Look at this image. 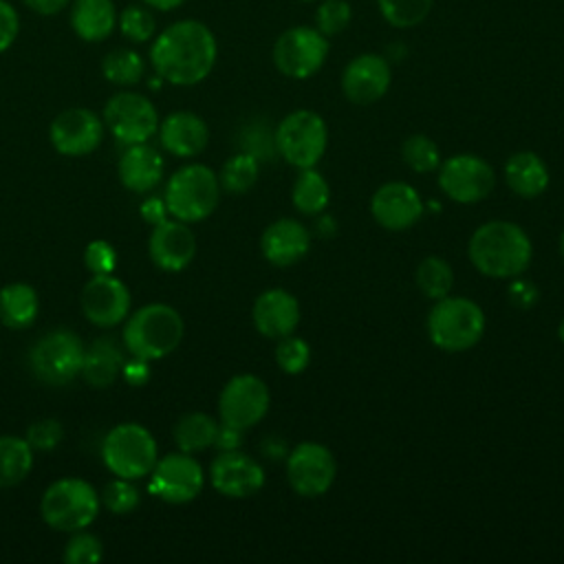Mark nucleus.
<instances>
[{
	"mask_svg": "<svg viewBox=\"0 0 564 564\" xmlns=\"http://www.w3.org/2000/svg\"><path fill=\"white\" fill-rule=\"evenodd\" d=\"M218 44L200 20H176L152 37L150 62L156 75L174 86L200 84L216 64Z\"/></svg>",
	"mask_w": 564,
	"mask_h": 564,
	"instance_id": "nucleus-1",
	"label": "nucleus"
},
{
	"mask_svg": "<svg viewBox=\"0 0 564 564\" xmlns=\"http://www.w3.org/2000/svg\"><path fill=\"white\" fill-rule=\"evenodd\" d=\"M467 256L478 273L496 280H509L529 269L533 245L518 223L489 220L474 229Z\"/></svg>",
	"mask_w": 564,
	"mask_h": 564,
	"instance_id": "nucleus-2",
	"label": "nucleus"
},
{
	"mask_svg": "<svg viewBox=\"0 0 564 564\" xmlns=\"http://www.w3.org/2000/svg\"><path fill=\"white\" fill-rule=\"evenodd\" d=\"M185 335L183 317L170 304L152 302L134 311L123 326V346L132 357L154 361L174 352Z\"/></svg>",
	"mask_w": 564,
	"mask_h": 564,
	"instance_id": "nucleus-3",
	"label": "nucleus"
},
{
	"mask_svg": "<svg viewBox=\"0 0 564 564\" xmlns=\"http://www.w3.org/2000/svg\"><path fill=\"white\" fill-rule=\"evenodd\" d=\"M427 337L445 352H463L474 348L485 335V313L482 308L460 295H445L434 300L427 313Z\"/></svg>",
	"mask_w": 564,
	"mask_h": 564,
	"instance_id": "nucleus-4",
	"label": "nucleus"
},
{
	"mask_svg": "<svg viewBox=\"0 0 564 564\" xmlns=\"http://www.w3.org/2000/svg\"><path fill=\"white\" fill-rule=\"evenodd\" d=\"M163 198L170 216H174L176 220H205L214 214L220 200L218 174L203 163L183 165L167 178Z\"/></svg>",
	"mask_w": 564,
	"mask_h": 564,
	"instance_id": "nucleus-5",
	"label": "nucleus"
},
{
	"mask_svg": "<svg viewBox=\"0 0 564 564\" xmlns=\"http://www.w3.org/2000/svg\"><path fill=\"white\" fill-rule=\"evenodd\" d=\"M101 507V498L95 487L75 476L59 478L46 487L42 494L40 511L44 522L64 533H73L93 524Z\"/></svg>",
	"mask_w": 564,
	"mask_h": 564,
	"instance_id": "nucleus-6",
	"label": "nucleus"
},
{
	"mask_svg": "<svg viewBox=\"0 0 564 564\" xmlns=\"http://www.w3.org/2000/svg\"><path fill=\"white\" fill-rule=\"evenodd\" d=\"M101 458L112 476L139 480L150 476L159 460V449L150 430L139 423H119L106 434Z\"/></svg>",
	"mask_w": 564,
	"mask_h": 564,
	"instance_id": "nucleus-7",
	"label": "nucleus"
},
{
	"mask_svg": "<svg viewBox=\"0 0 564 564\" xmlns=\"http://www.w3.org/2000/svg\"><path fill=\"white\" fill-rule=\"evenodd\" d=\"M278 156H282L289 165L304 170L315 167L328 145V128L326 121L315 110H293L273 130Z\"/></svg>",
	"mask_w": 564,
	"mask_h": 564,
	"instance_id": "nucleus-8",
	"label": "nucleus"
},
{
	"mask_svg": "<svg viewBox=\"0 0 564 564\" xmlns=\"http://www.w3.org/2000/svg\"><path fill=\"white\" fill-rule=\"evenodd\" d=\"M84 352L86 346L73 330L57 328L29 348V368L42 383L66 386L82 375Z\"/></svg>",
	"mask_w": 564,
	"mask_h": 564,
	"instance_id": "nucleus-9",
	"label": "nucleus"
},
{
	"mask_svg": "<svg viewBox=\"0 0 564 564\" xmlns=\"http://www.w3.org/2000/svg\"><path fill=\"white\" fill-rule=\"evenodd\" d=\"M101 119L110 134L126 148L134 143H148L161 123L154 104L134 90H121L112 95L104 106Z\"/></svg>",
	"mask_w": 564,
	"mask_h": 564,
	"instance_id": "nucleus-10",
	"label": "nucleus"
},
{
	"mask_svg": "<svg viewBox=\"0 0 564 564\" xmlns=\"http://www.w3.org/2000/svg\"><path fill=\"white\" fill-rule=\"evenodd\" d=\"M328 57V37L315 26H291L273 44L275 68L291 79L313 77Z\"/></svg>",
	"mask_w": 564,
	"mask_h": 564,
	"instance_id": "nucleus-11",
	"label": "nucleus"
},
{
	"mask_svg": "<svg viewBox=\"0 0 564 564\" xmlns=\"http://www.w3.org/2000/svg\"><path fill=\"white\" fill-rule=\"evenodd\" d=\"M337 476L333 452L315 441H302L286 454V480L302 498L324 496Z\"/></svg>",
	"mask_w": 564,
	"mask_h": 564,
	"instance_id": "nucleus-12",
	"label": "nucleus"
},
{
	"mask_svg": "<svg viewBox=\"0 0 564 564\" xmlns=\"http://www.w3.org/2000/svg\"><path fill=\"white\" fill-rule=\"evenodd\" d=\"M494 185L496 172L478 154H454L438 165V187L454 203H480L491 194Z\"/></svg>",
	"mask_w": 564,
	"mask_h": 564,
	"instance_id": "nucleus-13",
	"label": "nucleus"
},
{
	"mask_svg": "<svg viewBox=\"0 0 564 564\" xmlns=\"http://www.w3.org/2000/svg\"><path fill=\"white\" fill-rule=\"evenodd\" d=\"M269 403L271 394L260 377L249 372L236 375L223 386L218 394V416L220 423L247 432L264 419V414L269 412Z\"/></svg>",
	"mask_w": 564,
	"mask_h": 564,
	"instance_id": "nucleus-14",
	"label": "nucleus"
},
{
	"mask_svg": "<svg viewBox=\"0 0 564 564\" xmlns=\"http://www.w3.org/2000/svg\"><path fill=\"white\" fill-rule=\"evenodd\" d=\"M203 467L187 452H174L159 458L150 471V491L170 505L194 500L203 491Z\"/></svg>",
	"mask_w": 564,
	"mask_h": 564,
	"instance_id": "nucleus-15",
	"label": "nucleus"
},
{
	"mask_svg": "<svg viewBox=\"0 0 564 564\" xmlns=\"http://www.w3.org/2000/svg\"><path fill=\"white\" fill-rule=\"evenodd\" d=\"M104 130V119L93 110L66 108L51 121L48 139L59 154L84 156L99 148Z\"/></svg>",
	"mask_w": 564,
	"mask_h": 564,
	"instance_id": "nucleus-16",
	"label": "nucleus"
},
{
	"mask_svg": "<svg viewBox=\"0 0 564 564\" xmlns=\"http://www.w3.org/2000/svg\"><path fill=\"white\" fill-rule=\"evenodd\" d=\"M82 311L99 328L121 324L130 311V291L112 273L93 275L82 289Z\"/></svg>",
	"mask_w": 564,
	"mask_h": 564,
	"instance_id": "nucleus-17",
	"label": "nucleus"
},
{
	"mask_svg": "<svg viewBox=\"0 0 564 564\" xmlns=\"http://www.w3.org/2000/svg\"><path fill=\"white\" fill-rule=\"evenodd\" d=\"M212 487L227 498H251L264 487L262 465L240 449L220 452L209 465Z\"/></svg>",
	"mask_w": 564,
	"mask_h": 564,
	"instance_id": "nucleus-18",
	"label": "nucleus"
},
{
	"mask_svg": "<svg viewBox=\"0 0 564 564\" xmlns=\"http://www.w3.org/2000/svg\"><path fill=\"white\" fill-rule=\"evenodd\" d=\"M392 82V68L383 55L361 53L352 57L341 73V93L355 106L379 101Z\"/></svg>",
	"mask_w": 564,
	"mask_h": 564,
	"instance_id": "nucleus-19",
	"label": "nucleus"
},
{
	"mask_svg": "<svg viewBox=\"0 0 564 564\" xmlns=\"http://www.w3.org/2000/svg\"><path fill=\"white\" fill-rule=\"evenodd\" d=\"M423 212L425 205L419 192L403 181L383 183L370 198V214L375 223L388 231H405L414 227Z\"/></svg>",
	"mask_w": 564,
	"mask_h": 564,
	"instance_id": "nucleus-20",
	"label": "nucleus"
},
{
	"mask_svg": "<svg viewBox=\"0 0 564 564\" xmlns=\"http://www.w3.org/2000/svg\"><path fill=\"white\" fill-rule=\"evenodd\" d=\"M150 260L170 273L183 271L196 256V236L183 220H163L152 227L148 240Z\"/></svg>",
	"mask_w": 564,
	"mask_h": 564,
	"instance_id": "nucleus-21",
	"label": "nucleus"
},
{
	"mask_svg": "<svg viewBox=\"0 0 564 564\" xmlns=\"http://www.w3.org/2000/svg\"><path fill=\"white\" fill-rule=\"evenodd\" d=\"M256 330L267 339H280L295 333L300 324L297 297L284 289H267L251 308Z\"/></svg>",
	"mask_w": 564,
	"mask_h": 564,
	"instance_id": "nucleus-22",
	"label": "nucleus"
},
{
	"mask_svg": "<svg viewBox=\"0 0 564 564\" xmlns=\"http://www.w3.org/2000/svg\"><path fill=\"white\" fill-rule=\"evenodd\" d=\"M260 249L273 267H291L311 249V231L295 218H278L262 231Z\"/></svg>",
	"mask_w": 564,
	"mask_h": 564,
	"instance_id": "nucleus-23",
	"label": "nucleus"
},
{
	"mask_svg": "<svg viewBox=\"0 0 564 564\" xmlns=\"http://www.w3.org/2000/svg\"><path fill=\"white\" fill-rule=\"evenodd\" d=\"M159 141L161 145L181 159H189L200 154L209 141V128L196 112L176 110L167 115L159 123Z\"/></svg>",
	"mask_w": 564,
	"mask_h": 564,
	"instance_id": "nucleus-24",
	"label": "nucleus"
},
{
	"mask_svg": "<svg viewBox=\"0 0 564 564\" xmlns=\"http://www.w3.org/2000/svg\"><path fill=\"white\" fill-rule=\"evenodd\" d=\"M117 174L126 189L148 194L163 178V156L148 143L128 145L117 163Z\"/></svg>",
	"mask_w": 564,
	"mask_h": 564,
	"instance_id": "nucleus-25",
	"label": "nucleus"
},
{
	"mask_svg": "<svg viewBox=\"0 0 564 564\" xmlns=\"http://www.w3.org/2000/svg\"><path fill=\"white\" fill-rule=\"evenodd\" d=\"M117 7L112 0H70V29L88 44L104 42L117 29Z\"/></svg>",
	"mask_w": 564,
	"mask_h": 564,
	"instance_id": "nucleus-26",
	"label": "nucleus"
},
{
	"mask_svg": "<svg viewBox=\"0 0 564 564\" xmlns=\"http://www.w3.org/2000/svg\"><path fill=\"white\" fill-rule=\"evenodd\" d=\"M549 167L531 150L513 152L505 163V183L520 198H538L549 187Z\"/></svg>",
	"mask_w": 564,
	"mask_h": 564,
	"instance_id": "nucleus-27",
	"label": "nucleus"
},
{
	"mask_svg": "<svg viewBox=\"0 0 564 564\" xmlns=\"http://www.w3.org/2000/svg\"><path fill=\"white\" fill-rule=\"evenodd\" d=\"M126 359L112 337H97L88 344L82 364V377L93 388H108L123 368Z\"/></svg>",
	"mask_w": 564,
	"mask_h": 564,
	"instance_id": "nucleus-28",
	"label": "nucleus"
},
{
	"mask_svg": "<svg viewBox=\"0 0 564 564\" xmlns=\"http://www.w3.org/2000/svg\"><path fill=\"white\" fill-rule=\"evenodd\" d=\"M40 311L37 291L26 282H9L0 289V322L9 328H26Z\"/></svg>",
	"mask_w": 564,
	"mask_h": 564,
	"instance_id": "nucleus-29",
	"label": "nucleus"
},
{
	"mask_svg": "<svg viewBox=\"0 0 564 564\" xmlns=\"http://www.w3.org/2000/svg\"><path fill=\"white\" fill-rule=\"evenodd\" d=\"M328 200H330L328 181L315 167L300 170L291 187L293 207L304 216H317L328 207Z\"/></svg>",
	"mask_w": 564,
	"mask_h": 564,
	"instance_id": "nucleus-30",
	"label": "nucleus"
},
{
	"mask_svg": "<svg viewBox=\"0 0 564 564\" xmlns=\"http://www.w3.org/2000/svg\"><path fill=\"white\" fill-rule=\"evenodd\" d=\"M218 421L205 412L183 414L174 425V441L181 452L194 454L214 445Z\"/></svg>",
	"mask_w": 564,
	"mask_h": 564,
	"instance_id": "nucleus-31",
	"label": "nucleus"
},
{
	"mask_svg": "<svg viewBox=\"0 0 564 564\" xmlns=\"http://www.w3.org/2000/svg\"><path fill=\"white\" fill-rule=\"evenodd\" d=\"M33 469V447L26 438L0 436V487L22 482Z\"/></svg>",
	"mask_w": 564,
	"mask_h": 564,
	"instance_id": "nucleus-32",
	"label": "nucleus"
},
{
	"mask_svg": "<svg viewBox=\"0 0 564 564\" xmlns=\"http://www.w3.org/2000/svg\"><path fill=\"white\" fill-rule=\"evenodd\" d=\"M145 73V62L139 51L119 46L101 59V75L115 86H134Z\"/></svg>",
	"mask_w": 564,
	"mask_h": 564,
	"instance_id": "nucleus-33",
	"label": "nucleus"
},
{
	"mask_svg": "<svg viewBox=\"0 0 564 564\" xmlns=\"http://www.w3.org/2000/svg\"><path fill=\"white\" fill-rule=\"evenodd\" d=\"M414 282L419 291L430 300H441L449 295L454 286V271L445 258L427 256L416 264Z\"/></svg>",
	"mask_w": 564,
	"mask_h": 564,
	"instance_id": "nucleus-34",
	"label": "nucleus"
},
{
	"mask_svg": "<svg viewBox=\"0 0 564 564\" xmlns=\"http://www.w3.org/2000/svg\"><path fill=\"white\" fill-rule=\"evenodd\" d=\"M258 172H260V161L247 152H238L225 161L218 174L220 189L229 194H247L256 185Z\"/></svg>",
	"mask_w": 564,
	"mask_h": 564,
	"instance_id": "nucleus-35",
	"label": "nucleus"
},
{
	"mask_svg": "<svg viewBox=\"0 0 564 564\" xmlns=\"http://www.w3.org/2000/svg\"><path fill=\"white\" fill-rule=\"evenodd\" d=\"M117 29L121 35L132 42V44H143L150 42L156 35V18L150 7L141 4H128L119 18H117Z\"/></svg>",
	"mask_w": 564,
	"mask_h": 564,
	"instance_id": "nucleus-36",
	"label": "nucleus"
},
{
	"mask_svg": "<svg viewBox=\"0 0 564 564\" xmlns=\"http://www.w3.org/2000/svg\"><path fill=\"white\" fill-rule=\"evenodd\" d=\"M377 4L390 26L412 29L430 15L434 0H377Z\"/></svg>",
	"mask_w": 564,
	"mask_h": 564,
	"instance_id": "nucleus-37",
	"label": "nucleus"
},
{
	"mask_svg": "<svg viewBox=\"0 0 564 564\" xmlns=\"http://www.w3.org/2000/svg\"><path fill=\"white\" fill-rule=\"evenodd\" d=\"M401 159L416 174H430L441 165L438 145L427 134H410L401 145Z\"/></svg>",
	"mask_w": 564,
	"mask_h": 564,
	"instance_id": "nucleus-38",
	"label": "nucleus"
},
{
	"mask_svg": "<svg viewBox=\"0 0 564 564\" xmlns=\"http://www.w3.org/2000/svg\"><path fill=\"white\" fill-rule=\"evenodd\" d=\"M275 364L286 375H300L311 364V346L306 339L297 335H286L278 339L275 346Z\"/></svg>",
	"mask_w": 564,
	"mask_h": 564,
	"instance_id": "nucleus-39",
	"label": "nucleus"
},
{
	"mask_svg": "<svg viewBox=\"0 0 564 564\" xmlns=\"http://www.w3.org/2000/svg\"><path fill=\"white\" fill-rule=\"evenodd\" d=\"M99 498H101V505L115 516L132 513L141 502L139 489L132 485V480L119 478V476H115L110 482H106Z\"/></svg>",
	"mask_w": 564,
	"mask_h": 564,
	"instance_id": "nucleus-40",
	"label": "nucleus"
},
{
	"mask_svg": "<svg viewBox=\"0 0 564 564\" xmlns=\"http://www.w3.org/2000/svg\"><path fill=\"white\" fill-rule=\"evenodd\" d=\"M101 557H104L101 540L84 529L73 531L70 540L64 546L66 564H97Z\"/></svg>",
	"mask_w": 564,
	"mask_h": 564,
	"instance_id": "nucleus-41",
	"label": "nucleus"
},
{
	"mask_svg": "<svg viewBox=\"0 0 564 564\" xmlns=\"http://www.w3.org/2000/svg\"><path fill=\"white\" fill-rule=\"evenodd\" d=\"M352 20V9L346 0H324L315 11V29L326 37L339 35Z\"/></svg>",
	"mask_w": 564,
	"mask_h": 564,
	"instance_id": "nucleus-42",
	"label": "nucleus"
},
{
	"mask_svg": "<svg viewBox=\"0 0 564 564\" xmlns=\"http://www.w3.org/2000/svg\"><path fill=\"white\" fill-rule=\"evenodd\" d=\"M240 152H247L251 156H256L258 161H269L278 154L275 150V139H273V132L267 130L264 123H253L249 126L245 132H242V150Z\"/></svg>",
	"mask_w": 564,
	"mask_h": 564,
	"instance_id": "nucleus-43",
	"label": "nucleus"
},
{
	"mask_svg": "<svg viewBox=\"0 0 564 564\" xmlns=\"http://www.w3.org/2000/svg\"><path fill=\"white\" fill-rule=\"evenodd\" d=\"M64 438V427L59 421L55 419H42V421H35L29 425L26 430V441L33 449H40V452H48L53 447H57Z\"/></svg>",
	"mask_w": 564,
	"mask_h": 564,
	"instance_id": "nucleus-44",
	"label": "nucleus"
},
{
	"mask_svg": "<svg viewBox=\"0 0 564 564\" xmlns=\"http://www.w3.org/2000/svg\"><path fill=\"white\" fill-rule=\"evenodd\" d=\"M84 262H86V269L93 271V275L112 273L117 267V251L106 240H93L86 245Z\"/></svg>",
	"mask_w": 564,
	"mask_h": 564,
	"instance_id": "nucleus-45",
	"label": "nucleus"
},
{
	"mask_svg": "<svg viewBox=\"0 0 564 564\" xmlns=\"http://www.w3.org/2000/svg\"><path fill=\"white\" fill-rule=\"evenodd\" d=\"M20 33L18 9L9 0H0V53L9 51Z\"/></svg>",
	"mask_w": 564,
	"mask_h": 564,
	"instance_id": "nucleus-46",
	"label": "nucleus"
},
{
	"mask_svg": "<svg viewBox=\"0 0 564 564\" xmlns=\"http://www.w3.org/2000/svg\"><path fill=\"white\" fill-rule=\"evenodd\" d=\"M507 297L509 302L516 306V308H531L538 297H540V291L535 289V284L531 280H522L520 275L513 278V282L507 286Z\"/></svg>",
	"mask_w": 564,
	"mask_h": 564,
	"instance_id": "nucleus-47",
	"label": "nucleus"
},
{
	"mask_svg": "<svg viewBox=\"0 0 564 564\" xmlns=\"http://www.w3.org/2000/svg\"><path fill=\"white\" fill-rule=\"evenodd\" d=\"M139 212H141V218H143L148 225H152V227L159 225V223H163V220H167V216H170L163 196H148V198H143Z\"/></svg>",
	"mask_w": 564,
	"mask_h": 564,
	"instance_id": "nucleus-48",
	"label": "nucleus"
},
{
	"mask_svg": "<svg viewBox=\"0 0 564 564\" xmlns=\"http://www.w3.org/2000/svg\"><path fill=\"white\" fill-rule=\"evenodd\" d=\"M242 436L245 430L227 425V423H218V432H216V441L214 447H218L220 452H229V449H238L242 445Z\"/></svg>",
	"mask_w": 564,
	"mask_h": 564,
	"instance_id": "nucleus-49",
	"label": "nucleus"
},
{
	"mask_svg": "<svg viewBox=\"0 0 564 564\" xmlns=\"http://www.w3.org/2000/svg\"><path fill=\"white\" fill-rule=\"evenodd\" d=\"M123 379L130 383V386H143L150 377V368H148V361L145 359H139V357H132V361H126L123 368Z\"/></svg>",
	"mask_w": 564,
	"mask_h": 564,
	"instance_id": "nucleus-50",
	"label": "nucleus"
},
{
	"mask_svg": "<svg viewBox=\"0 0 564 564\" xmlns=\"http://www.w3.org/2000/svg\"><path fill=\"white\" fill-rule=\"evenodd\" d=\"M22 2L24 7H29L40 15H57L70 4V0H22Z\"/></svg>",
	"mask_w": 564,
	"mask_h": 564,
	"instance_id": "nucleus-51",
	"label": "nucleus"
},
{
	"mask_svg": "<svg viewBox=\"0 0 564 564\" xmlns=\"http://www.w3.org/2000/svg\"><path fill=\"white\" fill-rule=\"evenodd\" d=\"M315 234L319 236V238H330V236H335L337 234V223H335V218L330 216V214H317V223H315Z\"/></svg>",
	"mask_w": 564,
	"mask_h": 564,
	"instance_id": "nucleus-52",
	"label": "nucleus"
},
{
	"mask_svg": "<svg viewBox=\"0 0 564 564\" xmlns=\"http://www.w3.org/2000/svg\"><path fill=\"white\" fill-rule=\"evenodd\" d=\"M262 452L269 456V458H286L289 449H286V443L282 438H273L269 436L262 445Z\"/></svg>",
	"mask_w": 564,
	"mask_h": 564,
	"instance_id": "nucleus-53",
	"label": "nucleus"
},
{
	"mask_svg": "<svg viewBox=\"0 0 564 564\" xmlns=\"http://www.w3.org/2000/svg\"><path fill=\"white\" fill-rule=\"evenodd\" d=\"M141 2L156 11H172V9H178L185 0H141Z\"/></svg>",
	"mask_w": 564,
	"mask_h": 564,
	"instance_id": "nucleus-54",
	"label": "nucleus"
},
{
	"mask_svg": "<svg viewBox=\"0 0 564 564\" xmlns=\"http://www.w3.org/2000/svg\"><path fill=\"white\" fill-rule=\"evenodd\" d=\"M557 337L564 341V317H562V322L557 324Z\"/></svg>",
	"mask_w": 564,
	"mask_h": 564,
	"instance_id": "nucleus-55",
	"label": "nucleus"
},
{
	"mask_svg": "<svg viewBox=\"0 0 564 564\" xmlns=\"http://www.w3.org/2000/svg\"><path fill=\"white\" fill-rule=\"evenodd\" d=\"M560 253L564 256V231L560 234Z\"/></svg>",
	"mask_w": 564,
	"mask_h": 564,
	"instance_id": "nucleus-56",
	"label": "nucleus"
},
{
	"mask_svg": "<svg viewBox=\"0 0 564 564\" xmlns=\"http://www.w3.org/2000/svg\"><path fill=\"white\" fill-rule=\"evenodd\" d=\"M302 2H313V0H302Z\"/></svg>",
	"mask_w": 564,
	"mask_h": 564,
	"instance_id": "nucleus-57",
	"label": "nucleus"
}]
</instances>
